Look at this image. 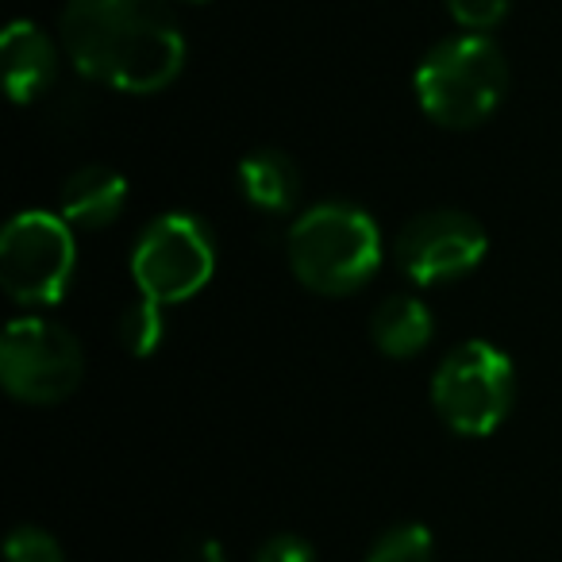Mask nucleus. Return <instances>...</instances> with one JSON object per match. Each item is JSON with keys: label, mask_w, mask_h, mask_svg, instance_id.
Here are the masks:
<instances>
[{"label": "nucleus", "mask_w": 562, "mask_h": 562, "mask_svg": "<svg viewBox=\"0 0 562 562\" xmlns=\"http://www.w3.org/2000/svg\"><path fill=\"white\" fill-rule=\"evenodd\" d=\"M58 40L78 74L135 97L170 89L189 50L166 0H66Z\"/></svg>", "instance_id": "nucleus-1"}, {"label": "nucleus", "mask_w": 562, "mask_h": 562, "mask_svg": "<svg viewBox=\"0 0 562 562\" xmlns=\"http://www.w3.org/2000/svg\"><path fill=\"white\" fill-rule=\"evenodd\" d=\"M382 232L359 204L324 201L293 220L285 235V258L293 278L321 297L359 293L382 266Z\"/></svg>", "instance_id": "nucleus-2"}, {"label": "nucleus", "mask_w": 562, "mask_h": 562, "mask_svg": "<svg viewBox=\"0 0 562 562\" xmlns=\"http://www.w3.org/2000/svg\"><path fill=\"white\" fill-rule=\"evenodd\" d=\"M413 89L431 124L467 132L501 109L508 93V63L490 35L459 32L420 58Z\"/></svg>", "instance_id": "nucleus-3"}, {"label": "nucleus", "mask_w": 562, "mask_h": 562, "mask_svg": "<svg viewBox=\"0 0 562 562\" xmlns=\"http://www.w3.org/2000/svg\"><path fill=\"white\" fill-rule=\"evenodd\" d=\"M516 401L513 362L485 339L451 347L431 378V408L454 436L482 439L508 420Z\"/></svg>", "instance_id": "nucleus-4"}, {"label": "nucleus", "mask_w": 562, "mask_h": 562, "mask_svg": "<svg viewBox=\"0 0 562 562\" xmlns=\"http://www.w3.org/2000/svg\"><path fill=\"white\" fill-rule=\"evenodd\" d=\"M78 270L74 227L55 212H16L0 232V285L16 305L47 308L66 297Z\"/></svg>", "instance_id": "nucleus-5"}, {"label": "nucleus", "mask_w": 562, "mask_h": 562, "mask_svg": "<svg viewBox=\"0 0 562 562\" xmlns=\"http://www.w3.org/2000/svg\"><path fill=\"white\" fill-rule=\"evenodd\" d=\"M212 270H216V243L209 224L193 212H166L150 220L135 239V290L158 305L193 301L212 281Z\"/></svg>", "instance_id": "nucleus-6"}, {"label": "nucleus", "mask_w": 562, "mask_h": 562, "mask_svg": "<svg viewBox=\"0 0 562 562\" xmlns=\"http://www.w3.org/2000/svg\"><path fill=\"white\" fill-rule=\"evenodd\" d=\"M86 355L70 328L20 316L0 339V382L24 405H58L81 385Z\"/></svg>", "instance_id": "nucleus-7"}, {"label": "nucleus", "mask_w": 562, "mask_h": 562, "mask_svg": "<svg viewBox=\"0 0 562 562\" xmlns=\"http://www.w3.org/2000/svg\"><path fill=\"white\" fill-rule=\"evenodd\" d=\"M485 227L470 212L431 209L401 224L393 258L416 285H443L474 273L485 258Z\"/></svg>", "instance_id": "nucleus-8"}, {"label": "nucleus", "mask_w": 562, "mask_h": 562, "mask_svg": "<svg viewBox=\"0 0 562 562\" xmlns=\"http://www.w3.org/2000/svg\"><path fill=\"white\" fill-rule=\"evenodd\" d=\"M0 63H4V89L16 104H32L55 86L58 47L43 27L16 20L0 35Z\"/></svg>", "instance_id": "nucleus-9"}, {"label": "nucleus", "mask_w": 562, "mask_h": 562, "mask_svg": "<svg viewBox=\"0 0 562 562\" xmlns=\"http://www.w3.org/2000/svg\"><path fill=\"white\" fill-rule=\"evenodd\" d=\"M127 204V178L112 166H81L63 181L58 193V216L70 227H109Z\"/></svg>", "instance_id": "nucleus-10"}, {"label": "nucleus", "mask_w": 562, "mask_h": 562, "mask_svg": "<svg viewBox=\"0 0 562 562\" xmlns=\"http://www.w3.org/2000/svg\"><path fill=\"white\" fill-rule=\"evenodd\" d=\"M239 189L255 209L281 216L301 201V170L285 150L262 147L239 162Z\"/></svg>", "instance_id": "nucleus-11"}, {"label": "nucleus", "mask_w": 562, "mask_h": 562, "mask_svg": "<svg viewBox=\"0 0 562 562\" xmlns=\"http://www.w3.org/2000/svg\"><path fill=\"white\" fill-rule=\"evenodd\" d=\"M436 316L420 297H390L370 316V339L390 359H416L431 344Z\"/></svg>", "instance_id": "nucleus-12"}, {"label": "nucleus", "mask_w": 562, "mask_h": 562, "mask_svg": "<svg viewBox=\"0 0 562 562\" xmlns=\"http://www.w3.org/2000/svg\"><path fill=\"white\" fill-rule=\"evenodd\" d=\"M431 559H436V539L416 520L385 528L367 551V562H431Z\"/></svg>", "instance_id": "nucleus-13"}, {"label": "nucleus", "mask_w": 562, "mask_h": 562, "mask_svg": "<svg viewBox=\"0 0 562 562\" xmlns=\"http://www.w3.org/2000/svg\"><path fill=\"white\" fill-rule=\"evenodd\" d=\"M166 305H158V301L150 297H139L135 305L124 308V316H120V344L127 347L132 355H155L158 344H162L166 336V316H162Z\"/></svg>", "instance_id": "nucleus-14"}, {"label": "nucleus", "mask_w": 562, "mask_h": 562, "mask_svg": "<svg viewBox=\"0 0 562 562\" xmlns=\"http://www.w3.org/2000/svg\"><path fill=\"white\" fill-rule=\"evenodd\" d=\"M9 562H66V551L47 528H35V524H20L9 531V543H4Z\"/></svg>", "instance_id": "nucleus-15"}, {"label": "nucleus", "mask_w": 562, "mask_h": 562, "mask_svg": "<svg viewBox=\"0 0 562 562\" xmlns=\"http://www.w3.org/2000/svg\"><path fill=\"white\" fill-rule=\"evenodd\" d=\"M451 20L462 27V32H474V35H485L508 16L513 9V0H443Z\"/></svg>", "instance_id": "nucleus-16"}, {"label": "nucleus", "mask_w": 562, "mask_h": 562, "mask_svg": "<svg viewBox=\"0 0 562 562\" xmlns=\"http://www.w3.org/2000/svg\"><path fill=\"white\" fill-rule=\"evenodd\" d=\"M255 562H316V551L297 531H278L255 551Z\"/></svg>", "instance_id": "nucleus-17"}, {"label": "nucleus", "mask_w": 562, "mask_h": 562, "mask_svg": "<svg viewBox=\"0 0 562 562\" xmlns=\"http://www.w3.org/2000/svg\"><path fill=\"white\" fill-rule=\"evenodd\" d=\"M193 4H201V0H193Z\"/></svg>", "instance_id": "nucleus-18"}]
</instances>
